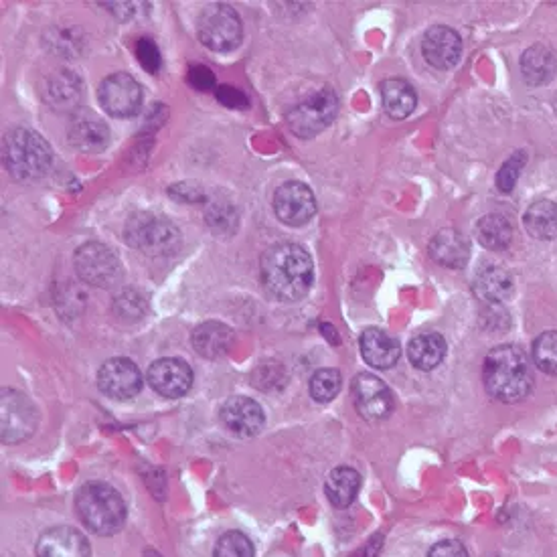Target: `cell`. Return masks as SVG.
<instances>
[{
	"label": "cell",
	"instance_id": "20",
	"mask_svg": "<svg viewBox=\"0 0 557 557\" xmlns=\"http://www.w3.org/2000/svg\"><path fill=\"white\" fill-rule=\"evenodd\" d=\"M359 343H361L363 359L375 369H389L400 361V355H402L400 343H397L389 333H385L381 329H375V327L367 329L361 335Z\"/></svg>",
	"mask_w": 557,
	"mask_h": 557
},
{
	"label": "cell",
	"instance_id": "8",
	"mask_svg": "<svg viewBox=\"0 0 557 557\" xmlns=\"http://www.w3.org/2000/svg\"><path fill=\"white\" fill-rule=\"evenodd\" d=\"M75 272L84 282L98 288H112L122 278L120 258L104 244L90 242L75 252Z\"/></svg>",
	"mask_w": 557,
	"mask_h": 557
},
{
	"label": "cell",
	"instance_id": "24",
	"mask_svg": "<svg viewBox=\"0 0 557 557\" xmlns=\"http://www.w3.org/2000/svg\"><path fill=\"white\" fill-rule=\"evenodd\" d=\"M361 489V474L351 466H339L335 468L325 485V493L333 507L347 509Z\"/></svg>",
	"mask_w": 557,
	"mask_h": 557
},
{
	"label": "cell",
	"instance_id": "3",
	"mask_svg": "<svg viewBox=\"0 0 557 557\" xmlns=\"http://www.w3.org/2000/svg\"><path fill=\"white\" fill-rule=\"evenodd\" d=\"M3 163L15 179L37 181L51 169L53 152L41 134L29 128H13L3 138Z\"/></svg>",
	"mask_w": 557,
	"mask_h": 557
},
{
	"label": "cell",
	"instance_id": "31",
	"mask_svg": "<svg viewBox=\"0 0 557 557\" xmlns=\"http://www.w3.org/2000/svg\"><path fill=\"white\" fill-rule=\"evenodd\" d=\"M533 361L547 375H557V331L543 333L533 343Z\"/></svg>",
	"mask_w": 557,
	"mask_h": 557
},
{
	"label": "cell",
	"instance_id": "15",
	"mask_svg": "<svg viewBox=\"0 0 557 557\" xmlns=\"http://www.w3.org/2000/svg\"><path fill=\"white\" fill-rule=\"evenodd\" d=\"M146 379L150 387L165 397H181L193 385V369L177 357L158 359L148 367Z\"/></svg>",
	"mask_w": 557,
	"mask_h": 557
},
{
	"label": "cell",
	"instance_id": "36",
	"mask_svg": "<svg viewBox=\"0 0 557 557\" xmlns=\"http://www.w3.org/2000/svg\"><path fill=\"white\" fill-rule=\"evenodd\" d=\"M189 84L199 92H209L211 88H215V75L207 65H191Z\"/></svg>",
	"mask_w": 557,
	"mask_h": 557
},
{
	"label": "cell",
	"instance_id": "11",
	"mask_svg": "<svg viewBox=\"0 0 557 557\" xmlns=\"http://www.w3.org/2000/svg\"><path fill=\"white\" fill-rule=\"evenodd\" d=\"M351 395L357 412L371 422L385 420L395 406L391 389L371 373H359L353 379Z\"/></svg>",
	"mask_w": 557,
	"mask_h": 557
},
{
	"label": "cell",
	"instance_id": "39",
	"mask_svg": "<svg viewBox=\"0 0 557 557\" xmlns=\"http://www.w3.org/2000/svg\"><path fill=\"white\" fill-rule=\"evenodd\" d=\"M169 193L179 199V201H187V203H197L199 199H203V189L193 185V183H175Z\"/></svg>",
	"mask_w": 557,
	"mask_h": 557
},
{
	"label": "cell",
	"instance_id": "27",
	"mask_svg": "<svg viewBox=\"0 0 557 557\" xmlns=\"http://www.w3.org/2000/svg\"><path fill=\"white\" fill-rule=\"evenodd\" d=\"M525 229L535 240L557 237V205L551 201H535L523 217Z\"/></svg>",
	"mask_w": 557,
	"mask_h": 557
},
{
	"label": "cell",
	"instance_id": "38",
	"mask_svg": "<svg viewBox=\"0 0 557 557\" xmlns=\"http://www.w3.org/2000/svg\"><path fill=\"white\" fill-rule=\"evenodd\" d=\"M428 557H468V551L460 541L446 539V541H438L436 545H432V549L428 551Z\"/></svg>",
	"mask_w": 557,
	"mask_h": 557
},
{
	"label": "cell",
	"instance_id": "37",
	"mask_svg": "<svg viewBox=\"0 0 557 557\" xmlns=\"http://www.w3.org/2000/svg\"><path fill=\"white\" fill-rule=\"evenodd\" d=\"M116 306L120 308V314L122 316H128V318H140L142 312H144V300L138 298L134 292H124L122 298L116 300Z\"/></svg>",
	"mask_w": 557,
	"mask_h": 557
},
{
	"label": "cell",
	"instance_id": "12",
	"mask_svg": "<svg viewBox=\"0 0 557 557\" xmlns=\"http://www.w3.org/2000/svg\"><path fill=\"white\" fill-rule=\"evenodd\" d=\"M274 211L286 225L300 227L308 223L316 213L314 193L304 183H284L274 195Z\"/></svg>",
	"mask_w": 557,
	"mask_h": 557
},
{
	"label": "cell",
	"instance_id": "2",
	"mask_svg": "<svg viewBox=\"0 0 557 557\" xmlns=\"http://www.w3.org/2000/svg\"><path fill=\"white\" fill-rule=\"evenodd\" d=\"M483 381L489 395L503 404L525 400L533 387V375L525 353L515 345L493 349L485 359Z\"/></svg>",
	"mask_w": 557,
	"mask_h": 557
},
{
	"label": "cell",
	"instance_id": "7",
	"mask_svg": "<svg viewBox=\"0 0 557 557\" xmlns=\"http://www.w3.org/2000/svg\"><path fill=\"white\" fill-rule=\"evenodd\" d=\"M242 19L227 5H209L199 17V39L211 51H233L242 43Z\"/></svg>",
	"mask_w": 557,
	"mask_h": 557
},
{
	"label": "cell",
	"instance_id": "6",
	"mask_svg": "<svg viewBox=\"0 0 557 557\" xmlns=\"http://www.w3.org/2000/svg\"><path fill=\"white\" fill-rule=\"evenodd\" d=\"M339 112V98L331 88H321L298 102L286 116L288 128L300 138H312L329 128Z\"/></svg>",
	"mask_w": 557,
	"mask_h": 557
},
{
	"label": "cell",
	"instance_id": "17",
	"mask_svg": "<svg viewBox=\"0 0 557 557\" xmlns=\"http://www.w3.org/2000/svg\"><path fill=\"white\" fill-rule=\"evenodd\" d=\"M37 557H90L92 549L82 531L73 527L47 529L35 547Z\"/></svg>",
	"mask_w": 557,
	"mask_h": 557
},
{
	"label": "cell",
	"instance_id": "29",
	"mask_svg": "<svg viewBox=\"0 0 557 557\" xmlns=\"http://www.w3.org/2000/svg\"><path fill=\"white\" fill-rule=\"evenodd\" d=\"M45 92H47V100L53 106H67L79 98V92H82V82H79V77L75 73L61 69L59 73H55L49 79Z\"/></svg>",
	"mask_w": 557,
	"mask_h": 557
},
{
	"label": "cell",
	"instance_id": "18",
	"mask_svg": "<svg viewBox=\"0 0 557 557\" xmlns=\"http://www.w3.org/2000/svg\"><path fill=\"white\" fill-rule=\"evenodd\" d=\"M422 53L430 65L446 71L460 61L462 41L454 29L436 25L426 31L422 41Z\"/></svg>",
	"mask_w": 557,
	"mask_h": 557
},
{
	"label": "cell",
	"instance_id": "4",
	"mask_svg": "<svg viewBox=\"0 0 557 557\" xmlns=\"http://www.w3.org/2000/svg\"><path fill=\"white\" fill-rule=\"evenodd\" d=\"M79 519L96 535H114L126 521V505L120 493L106 483H88L77 491Z\"/></svg>",
	"mask_w": 557,
	"mask_h": 557
},
{
	"label": "cell",
	"instance_id": "21",
	"mask_svg": "<svg viewBox=\"0 0 557 557\" xmlns=\"http://www.w3.org/2000/svg\"><path fill=\"white\" fill-rule=\"evenodd\" d=\"M193 349L207 359H219L227 355L233 345V331L217 321H209L199 325L191 337Z\"/></svg>",
	"mask_w": 557,
	"mask_h": 557
},
{
	"label": "cell",
	"instance_id": "34",
	"mask_svg": "<svg viewBox=\"0 0 557 557\" xmlns=\"http://www.w3.org/2000/svg\"><path fill=\"white\" fill-rule=\"evenodd\" d=\"M136 57L148 73H156L161 69V51H158L156 43L150 37H140L136 41Z\"/></svg>",
	"mask_w": 557,
	"mask_h": 557
},
{
	"label": "cell",
	"instance_id": "33",
	"mask_svg": "<svg viewBox=\"0 0 557 557\" xmlns=\"http://www.w3.org/2000/svg\"><path fill=\"white\" fill-rule=\"evenodd\" d=\"M525 163H527V154H525L523 150H517V152L509 158V161L501 167V171H499V175H497V189H499L501 193H511V191H513V187H515V183H517V179H519V175H521Z\"/></svg>",
	"mask_w": 557,
	"mask_h": 557
},
{
	"label": "cell",
	"instance_id": "1",
	"mask_svg": "<svg viewBox=\"0 0 557 557\" xmlns=\"http://www.w3.org/2000/svg\"><path fill=\"white\" fill-rule=\"evenodd\" d=\"M266 292L280 302H298L314 282V264L308 252L296 244L272 246L260 264Z\"/></svg>",
	"mask_w": 557,
	"mask_h": 557
},
{
	"label": "cell",
	"instance_id": "13",
	"mask_svg": "<svg viewBox=\"0 0 557 557\" xmlns=\"http://www.w3.org/2000/svg\"><path fill=\"white\" fill-rule=\"evenodd\" d=\"M100 389L112 400H132L142 389V375L130 359L116 357L106 361L98 371Z\"/></svg>",
	"mask_w": 557,
	"mask_h": 557
},
{
	"label": "cell",
	"instance_id": "16",
	"mask_svg": "<svg viewBox=\"0 0 557 557\" xmlns=\"http://www.w3.org/2000/svg\"><path fill=\"white\" fill-rule=\"evenodd\" d=\"M71 146L82 152H100L110 142L108 124L92 110H79L71 116L67 126Z\"/></svg>",
	"mask_w": 557,
	"mask_h": 557
},
{
	"label": "cell",
	"instance_id": "35",
	"mask_svg": "<svg viewBox=\"0 0 557 557\" xmlns=\"http://www.w3.org/2000/svg\"><path fill=\"white\" fill-rule=\"evenodd\" d=\"M215 96H217V100L225 108H231V110H246V108H250V98L242 90H237L233 86H219L215 90Z\"/></svg>",
	"mask_w": 557,
	"mask_h": 557
},
{
	"label": "cell",
	"instance_id": "10",
	"mask_svg": "<svg viewBox=\"0 0 557 557\" xmlns=\"http://www.w3.org/2000/svg\"><path fill=\"white\" fill-rule=\"evenodd\" d=\"M0 426H3V442L15 444L33 434L37 428V412L27 397L15 389H3L0 397Z\"/></svg>",
	"mask_w": 557,
	"mask_h": 557
},
{
	"label": "cell",
	"instance_id": "26",
	"mask_svg": "<svg viewBox=\"0 0 557 557\" xmlns=\"http://www.w3.org/2000/svg\"><path fill=\"white\" fill-rule=\"evenodd\" d=\"M408 357L420 371L436 369L446 357V341L438 333H424L410 341Z\"/></svg>",
	"mask_w": 557,
	"mask_h": 557
},
{
	"label": "cell",
	"instance_id": "30",
	"mask_svg": "<svg viewBox=\"0 0 557 557\" xmlns=\"http://www.w3.org/2000/svg\"><path fill=\"white\" fill-rule=\"evenodd\" d=\"M343 387V377L337 369H318L310 379V395L316 402H331Z\"/></svg>",
	"mask_w": 557,
	"mask_h": 557
},
{
	"label": "cell",
	"instance_id": "28",
	"mask_svg": "<svg viewBox=\"0 0 557 557\" xmlns=\"http://www.w3.org/2000/svg\"><path fill=\"white\" fill-rule=\"evenodd\" d=\"M476 237H479V242L489 248V250H505L511 240H513V227L511 223L497 213L485 215L479 223H476Z\"/></svg>",
	"mask_w": 557,
	"mask_h": 557
},
{
	"label": "cell",
	"instance_id": "22",
	"mask_svg": "<svg viewBox=\"0 0 557 557\" xmlns=\"http://www.w3.org/2000/svg\"><path fill=\"white\" fill-rule=\"evenodd\" d=\"M381 102H383L385 112L391 118L404 120L414 112V108L418 104V96L406 79L391 77V79H385V82L381 84Z\"/></svg>",
	"mask_w": 557,
	"mask_h": 557
},
{
	"label": "cell",
	"instance_id": "14",
	"mask_svg": "<svg viewBox=\"0 0 557 557\" xmlns=\"http://www.w3.org/2000/svg\"><path fill=\"white\" fill-rule=\"evenodd\" d=\"M219 418L231 434L240 438H252L260 434V430L266 424L262 406L256 400H252V397L244 395L229 397L219 412Z\"/></svg>",
	"mask_w": 557,
	"mask_h": 557
},
{
	"label": "cell",
	"instance_id": "9",
	"mask_svg": "<svg viewBox=\"0 0 557 557\" xmlns=\"http://www.w3.org/2000/svg\"><path fill=\"white\" fill-rule=\"evenodd\" d=\"M100 104L114 118H132L142 106V90L128 73H112L100 84Z\"/></svg>",
	"mask_w": 557,
	"mask_h": 557
},
{
	"label": "cell",
	"instance_id": "23",
	"mask_svg": "<svg viewBox=\"0 0 557 557\" xmlns=\"http://www.w3.org/2000/svg\"><path fill=\"white\" fill-rule=\"evenodd\" d=\"M472 290L483 302L497 304L507 300L513 294V278L507 270L489 266L476 274Z\"/></svg>",
	"mask_w": 557,
	"mask_h": 557
},
{
	"label": "cell",
	"instance_id": "25",
	"mask_svg": "<svg viewBox=\"0 0 557 557\" xmlns=\"http://www.w3.org/2000/svg\"><path fill=\"white\" fill-rule=\"evenodd\" d=\"M521 71L529 86L547 84L557 71V57L545 45H533L521 57Z\"/></svg>",
	"mask_w": 557,
	"mask_h": 557
},
{
	"label": "cell",
	"instance_id": "5",
	"mask_svg": "<svg viewBox=\"0 0 557 557\" xmlns=\"http://www.w3.org/2000/svg\"><path fill=\"white\" fill-rule=\"evenodd\" d=\"M126 242L148 256L173 254L181 244V233L177 225L161 215L136 213L124 227Z\"/></svg>",
	"mask_w": 557,
	"mask_h": 557
},
{
	"label": "cell",
	"instance_id": "32",
	"mask_svg": "<svg viewBox=\"0 0 557 557\" xmlns=\"http://www.w3.org/2000/svg\"><path fill=\"white\" fill-rule=\"evenodd\" d=\"M254 543L242 531H227L219 537L213 557H254Z\"/></svg>",
	"mask_w": 557,
	"mask_h": 557
},
{
	"label": "cell",
	"instance_id": "19",
	"mask_svg": "<svg viewBox=\"0 0 557 557\" xmlns=\"http://www.w3.org/2000/svg\"><path fill=\"white\" fill-rule=\"evenodd\" d=\"M434 262L446 268H464L470 258V244L456 229H442L434 235L428 248Z\"/></svg>",
	"mask_w": 557,
	"mask_h": 557
}]
</instances>
